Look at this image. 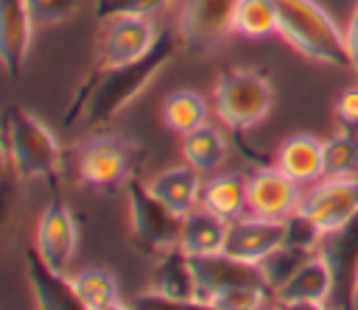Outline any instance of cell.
Masks as SVG:
<instances>
[{"mask_svg":"<svg viewBox=\"0 0 358 310\" xmlns=\"http://www.w3.org/2000/svg\"><path fill=\"white\" fill-rule=\"evenodd\" d=\"M358 176V131L341 128L324 140V179Z\"/></svg>","mask_w":358,"mask_h":310,"instance_id":"obj_27","label":"cell"},{"mask_svg":"<svg viewBox=\"0 0 358 310\" xmlns=\"http://www.w3.org/2000/svg\"><path fill=\"white\" fill-rule=\"evenodd\" d=\"M235 6L238 0H182L176 14L179 45L193 56L213 53L229 34H235Z\"/></svg>","mask_w":358,"mask_h":310,"instance_id":"obj_7","label":"cell"},{"mask_svg":"<svg viewBox=\"0 0 358 310\" xmlns=\"http://www.w3.org/2000/svg\"><path fill=\"white\" fill-rule=\"evenodd\" d=\"M173 0H95V17L109 20L117 14H140V17H154L168 8Z\"/></svg>","mask_w":358,"mask_h":310,"instance_id":"obj_30","label":"cell"},{"mask_svg":"<svg viewBox=\"0 0 358 310\" xmlns=\"http://www.w3.org/2000/svg\"><path fill=\"white\" fill-rule=\"evenodd\" d=\"M268 3L277 14L280 34L302 56L338 70L352 67L344 31L316 0H268Z\"/></svg>","mask_w":358,"mask_h":310,"instance_id":"obj_2","label":"cell"},{"mask_svg":"<svg viewBox=\"0 0 358 310\" xmlns=\"http://www.w3.org/2000/svg\"><path fill=\"white\" fill-rule=\"evenodd\" d=\"M319 251L333 271V302L338 307H352L358 299V212L344 226L324 232Z\"/></svg>","mask_w":358,"mask_h":310,"instance_id":"obj_10","label":"cell"},{"mask_svg":"<svg viewBox=\"0 0 358 310\" xmlns=\"http://www.w3.org/2000/svg\"><path fill=\"white\" fill-rule=\"evenodd\" d=\"M355 290H358V282H355Z\"/></svg>","mask_w":358,"mask_h":310,"instance_id":"obj_34","label":"cell"},{"mask_svg":"<svg viewBox=\"0 0 358 310\" xmlns=\"http://www.w3.org/2000/svg\"><path fill=\"white\" fill-rule=\"evenodd\" d=\"M274 299L282 307H324L333 302V271L319 249L274 290Z\"/></svg>","mask_w":358,"mask_h":310,"instance_id":"obj_14","label":"cell"},{"mask_svg":"<svg viewBox=\"0 0 358 310\" xmlns=\"http://www.w3.org/2000/svg\"><path fill=\"white\" fill-rule=\"evenodd\" d=\"M137 148L120 134H92L76 151L78 182L98 190H112L134 176Z\"/></svg>","mask_w":358,"mask_h":310,"instance_id":"obj_6","label":"cell"},{"mask_svg":"<svg viewBox=\"0 0 358 310\" xmlns=\"http://www.w3.org/2000/svg\"><path fill=\"white\" fill-rule=\"evenodd\" d=\"M25 3L36 25H59L70 20L81 6V0H25Z\"/></svg>","mask_w":358,"mask_h":310,"instance_id":"obj_31","label":"cell"},{"mask_svg":"<svg viewBox=\"0 0 358 310\" xmlns=\"http://www.w3.org/2000/svg\"><path fill=\"white\" fill-rule=\"evenodd\" d=\"M333 112H336V117H338V123H341L344 128L358 131V84L341 89V95L336 98Z\"/></svg>","mask_w":358,"mask_h":310,"instance_id":"obj_32","label":"cell"},{"mask_svg":"<svg viewBox=\"0 0 358 310\" xmlns=\"http://www.w3.org/2000/svg\"><path fill=\"white\" fill-rule=\"evenodd\" d=\"M34 17L25 0H0V56L6 75L14 81L25 64L31 36H34Z\"/></svg>","mask_w":358,"mask_h":310,"instance_id":"obj_16","label":"cell"},{"mask_svg":"<svg viewBox=\"0 0 358 310\" xmlns=\"http://www.w3.org/2000/svg\"><path fill=\"white\" fill-rule=\"evenodd\" d=\"M344 39H347V50H350L352 70L358 73V0H355V6H352V14H350V22H347Z\"/></svg>","mask_w":358,"mask_h":310,"instance_id":"obj_33","label":"cell"},{"mask_svg":"<svg viewBox=\"0 0 358 310\" xmlns=\"http://www.w3.org/2000/svg\"><path fill=\"white\" fill-rule=\"evenodd\" d=\"M313 254V249H302V246H294V243H282L280 249H274L266 260H260V274L266 279V285L271 288V293Z\"/></svg>","mask_w":358,"mask_h":310,"instance_id":"obj_28","label":"cell"},{"mask_svg":"<svg viewBox=\"0 0 358 310\" xmlns=\"http://www.w3.org/2000/svg\"><path fill=\"white\" fill-rule=\"evenodd\" d=\"M193 260V271L199 279V304L207 307V299L221 290V288H232V285H266L260 265L238 260L227 251L218 254H204V257H190ZM268 288V285H266Z\"/></svg>","mask_w":358,"mask_h":310,"instance_id":"obj_15","label":"cell"},{"mask_svg":"<svg viewBox=\"0 0 358 310\" xmlns=\"http://www.w3.org/2000/svg\"><path fill=\"white\" fill-rule=\"evenodd\" d=\"M358 212V176L324 179L299 201V215H305L319 235L344 226Z\"/></svg>","mask_w":358,"mask_h":310,"instance_id":"obj_9","label":"cell"},{"mask_svg":"<svg viewBox=\"0 0 358 310\" xmlns=\"http://www.w3.org/2000/svg\"><path fill=\"white\" fill-rule=\"evenodd\" d=\"M25 274L39 310H84L70 276L64 271L50 268L36 249L25 251Z\"/></svg>","mask_w":358,"mask_h":310,"instance_id":"obj_17","label":"cell"},{"mask_svg":"<svg viewBox=\"0 0 358 310\" xmlns=\"http://www.w3.org/2000/svg\"><path fill=\"white\" fill-rule=\"evenodd\" d=\"M103 22H106V28L101 34L98 61H95L101 67H115V64L137 61L159 39V28L151 22V17L117 14V17H109Z\"/></svg>","mask_w":358,"mask_h":310,"instance_id":"obj_8","label":"cell"},{"mask_svg":"<svg viewBox=\"0 0 358 310\" xmlns=\"http://www.w3.org/2000/svg\"><path fill=\"white\" fill-rule=\"evenodd\" d=\"M76 246H78V226H76V218L73 212L67 209L64 201L53 198L45 212L39 215L36 221V240H34V249L39 251V257L56 268V271H64L67 274V265L76 254Z\"/></svg>","mask_w":358,"mask_h":310,"instance_id":"obj_11","label":"cell"},{"mask_svg":"<svg viewBox=\"0 0 358 310\" xmlns=\"http://www.w3.org/2000/svg\"><path fill=\"white\" fill-rule=\"evenodd\" d=\"M6 165L20 182H56L62 168V145L56 134L28 109L8 106L3 115Z\"/></svg>","mask_w":358,"mask_h":310,"instance_id":"obj_3","label":"cell"},{"mask_svg":"<svg viewBox=\"0 0 358 310\" xmlns=\"http://www.w3.org/2000/svg\"><path fill=\"white\" fill-rule=\"evenodd\" d=\"M154 290H157L159 296H165L173 307L199 304V279H196L190 254H185L179 246L162 251V260H159V268H157Z\"/></svg>","mask_w":358,"mask_h":310,"instance_id":"obj_18","label":"cell"},{"mask_svg":"<svg viewBox=\"0 0 358 310\" xmlns=\"http://www.w3.org/2000/svg\"><path fill=\"white\" fill-rule=\"evenodd\" d=\"M271 288L266 285H232V288H221L207 299V307H218V310H257L268 302Z\"/></svg>","mask_w":358,"mask_h":310,"instance_id":"obj_29","label":"cell"},{"mask_svg":"<svg viewBox=\"0 0 358 310\" xmlns=\"http://www.w3.org/2000/svg\"><path fill=\"white\" fill-rule=\"evenodd\" d=\"M277 168L299 184L324 179V142L310 134L288 137L277 151Z\"/></svg>","mask_w":358,"mask_h":310,"instance_id":"obj_21","label":"cell"},{"mask_svg":"<svg viewBox=\"0 0 358 310\" xmlns=\"http://www.w3.org/2000/svg\"><path fill=\"white\" fill-rule=\"evenodd\" d=\"M285 240H288V221H271V218H260V215L243 218L241 215V218L229 221L224 251L257 265L274 249H280Z\"/></svg>","mask_w":358,"mask_h":310,"instance_id":"obj_13","label":"cell"},{"mask_svg":"<svg viewBox=\"0 0 358 310\" xmlns=\"http://www.w3.org/2000/svg\"><path fill=\"white\" fill-rule=\"evenodd\" d=\"M182 156L199 173H213L227 156V137L218 126L201 123L193 131L182 134Z\"/></svg>","mask_w":358,"mask_h":310,"instance_id":"obj_23","label":"cell"},{"mask_svg":"<svg viewBox=\"0 0 358 310\" xmlns=\"http://www.w3.org/2000/svg\"><path fill=\"white\" fill-rule=\"evenodd\" d=\"M70 282H73L76 296H78L84 310H117V307H123L120 288L106 268H98V265L81 268L76 276H70Z\"/></svg>","mask_w":358,"mask_h":310,"instance_id":"obj_24","label":"cell"},{"mask_svg":"<svg viewBox=\"0 0 358 310\" xmlns=\"http://www.w3.org/2000/svg\"><path fill=\"white\" fill-rule=\"evenodd\" d=\"M162 120L173 134H187L207 123V101L193 89H176L162 103Z\"/></svg>","mask_w":358,"mask_h":310,"instance_id":"obj_25","label":"cell"},{"mask_svg":"<svg viewBox=\"0 0 358 310\" xmlns=\"http://www.w3.org/2000/svg\"><path fill=\"white\" fill-rule=\"evenodd\" d=\"M299 182L280 168H260L249 176V212L271 221H288L299 212Z\"/></svg>","mask_w":358,"mask_h":310,"instance_id":"obj_12","label":"cell"},{"mask_svg":"<svg viewBox=\"0 0 358 310\" xmlns=\"http://www.w3.org/2000/svg\"><path fill=\"white\" fill-rule=\"evenodd\" d=\"M151 193L165 201L176 215H187L190 209H196L199 204V195H201V173L193 168V165H176V168H168L162 173H157L151 182H148Z\"/></svg>","mask_w":358,"mask_h":310,"instance_id":"obj_20","label":"cell"},{"mask_svg":"<svg viewBox=\"0 0 358 310\" xmlns=\"http://www.w3.org/2000/svg\"><path fill=\"white\" fill-rule=\"evenodd\" d=\"M176 34L159 31L157 45L137 61L101 67L95 64L90 75L81 81V87L73 95L70 109L64 112V126L73 128L76 123H84L90 128L109 123L117 112H123L129 103H134L148 84L162 73V67L176 53Z\"/></svg>","mask_w":358,"mask_h":310,"instance_id":"obj_1","label":"cell"},{"mask_svg":"<svg viewBox=\"0 0 358 310\" xmlns=\"http://www.w3.org/2000/svg\"><path fill=\"white\" fill-rule=\"evenodd\" d=\"M232 31L246 39H266L271 34H280L277 14L268 0H238Z\"/></svg>","mask_w":358,"mask_h":310,"instance_id":"obj_26","label":"cell"},{"mask_svg":"<svg viewBox=\"0 0 358 310\" xmlns=\"http://www.w3.org/2000/svg\"><path fill=\"white\" fill-rule=\"evenodd\" d=\"M199 204L224 221H235L249 209V176L241 173H218L201 184Z\"/></svg>","mask_w":358,"mask_h":310,"instance_id":"obj_22","label":"cell"},{"mask_svg":"<svg viewBox=\"0 0 358 310\" xmlns=\"http://www.w3.org/2000/svg\"><path fill=\"white\" fill-rule=\"evenodd\" d=\"M229 232V221L210 209H190L182 218V235H179V249L190 257H204V254H218L224 251Z\"/></svg>","mask_w":358,"mask_h":310,"instance_id":"obj_19","label":"cell"},{"mask_svg":"<svg viewBox=\"0 0 358 310\" xmlns=\"http://www.w3.org/2000/svg\"><path fill=\"white\" fill-rule=\"evenodd\" d=\"M271 101H274L271 81L249 67L227 70L224 75H218L213 89L215 115L221 117L224 126L235 131L255 128L271 112Z\"/></svg>","mask_w":358,"mask_h":310,"instance_id":"obj_4","label":"cell"},{"mask_svg":"<svg viewBox=\"0 0 358 310\" xmlns=\"http://www.w3.org/2000/svg\"><path fill=\"white\" fill-rule=\"evenodd\" d=\"M129 195V226L131 240L143 251H168L179 246L182 235V215H176L165 201H159L148 184L137 182L134 176L126 182Z\"/></svg>","mask_w":358,"mask_h":310,"instance_id":"obj_5","label":"cell"}]
</instances>
